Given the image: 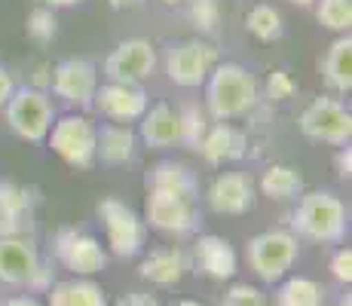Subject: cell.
Wrapping results in <instances>:
<instances>
[{
    "instance_id": "484cf974",
    "label": "cell",
    "mask_w": 352,
    "mask_h": 306,
    "mask_svg": "<svg viewBox=\"0 0 352 306\" xmlns=\"http://www.w3.org/2000/svg\"><path fill=\"white\" fill-rule=\"evenodd\" d=\"M276 306H324V288L316 278H307V276L282 278Z\"/></svg>"
},
{
    "instance_id": "603a6c76",
    "label": "cell",
    "mask_w": 352,
    "mask_h": 306,
    "mask_svg": "<svg viewBox=\"0 0 352 306\" xmlns=\"http://www.w3.org/2000/svg\"><path fill=\"white\" fill-rule=\"evenodd\" d=\"M50 306H107V294L89 276H74L50 285Z\"/></svg>"
},
{
    "instance_id": "cb8c5ba5",
    "label": "cell",
    "mask_w": 352,
    "mask_h": 306,
    "mask_svg": "<svg viewBox=\"0 0 352 306\" xmlns=\"http://www.w3.org/2000/svg\"><path fill=\"white\" fill-rule=\"evenodd\" d=\"M144 187L147 190H168V193H184V196H199V184H196V175L190 172V166L175 162V160H162L153 168H147Z\"/></svg>"
},
{
    "instance_id": "30bf717a",
    "label": "cell",
    "mask_w": 352,
    "mask_h": 306,
    "mask_svg": "<svg viewBox=\"0 0 352 306\" xmlns=\"http://www.w3.org/2000/svg\"><path fill=\"white\" fill-rule=\"evenodd\" d=\"M144 223L168 236H190L199 227V206L196 196L168 193V190H147Z\"/></svg>"
},
{
    "instance_id": "ab89813d",
    "label": "cell",
    "mask_w": 352,
    "mask_h": 306,
    "mask_svg": "<svg viewBox=\"0 0 352 306\" xmlns=\"http://www.w3.org/2000/svg\"><path fill=\"white\" fill-rule=\"evenodd\" d=\"M86 3V0H43V6H50V10H67V6H80Z\"/></svg>"
},
{
    "instance_id": "ba28073f",
    "label": "cell",
    "mask_w": 352,
    "mask_h": 306,
    "mask_svg": "<svg viewBox=\"0 0 352 306\" xmlns=\"http://www.w3.org/2000/svg\"><path fill=\"white\" fill-rule=\"evenodd\" d=\"M218 65V46L202 37L172 43L166 50V77L178 89H199Z\"/></svg>"
},
{
    "instance_id": "d6a6232c",
    "label": "cell",
    "mask_w": 352,
    "mask_h": 306,
    "mask_svg": "<svg viewBox=\"0 0 352 306\" xmlns=\"http://www.w3.org/2000/svg\"><path fill=\"white\" fill-rule=\"evenodd\" d=\"M221 306H267V294L254 285H233L221 297Z\"/></svg>"
},
{
    "instance_id": "4316f807",
    "label": "cell",
    "mask_w": 352,
    "mask_h": 306,
    "mask_svg": "<svg viewBox=\"0 0 352 306\" xmlns=\"http://www.w3.org/2000/svg\"><path fill=\"white\" fill-rule=\"evenodd\" d=\"M245 31L257 37L261 43H273V40H279L282 34H285V22H282L279 10L270 3H257L248 10L245 16Z\"/></svg>"
},
{
    "instance_id": "8992f818",
    "label": "cell",
    "mask_w": 352,
    "mask_h": 306,
    "mask_svg": "<svg viewBox=\"0 0 352 306\" xmlns=\"http://www.w3.org/2000/svg\"><path fill=\"white\" fill-rule=\"evenodd\" d=\"M3 113L12 135L31 141V144L46 141L52 122H56V107H52L50 95L43 89H34V86H16V92L3 105Z\"/></svg>"
},
{
    "instance_id": "277c9868",
    "label": "cell",
    "mask_w": 352,
    "mask_h": 306,
    "mask_svg": "<svg viewBox=\"0 0 352 306\" xmlns=\"http://www.w3.org/2000/svg\"><path fill=\"white\" fill-rule=\"evenodd\" d=\"M96 141H98V126L86 113H67L56 120L46 135L50 151L65 162L67 168H92L96 166Z\"/></svg>"
},
{
    "instance_id": "8fae6325",
    "label": "cell",
    "mask_w": 352,
    "mask_h": 306,
    "mask_svg": "<svg viewBox=\"0 0 352 306\" xmlns=\"http://www.w3.org/2000/svg\"><path fill=\"white\" fill-rule=\"evenodd\" d=\"M52 257L71 276H96L107 267V248L92 233L77 227H62L52 236Z\"/></svg>"
},
{
    "instance_id": "b9f144b4",
    "label": "cell",
    "mask_w": 352,
    "mask_h": 306,
    "mask_svg": "<svg viewBox=\"0 0 352 306\" xmlns=\"http://www.w3.org/2000/svg\"><path fill=\"white\" fill-rule=\"evenodd\" d=\"M285 3H291V6H300V10H309V6H313L316 0H285Z\"/></svg>"
},
{
    "instance_id": "5bb4252c",
    "label": "cell",
    "mask_w": 352,
    "mask_h": 306,
    "mask_svg": "<svg viewBox=\"0 0 352 306\" xmlns=\"http://www.w3.org/2000/svg\"><path fill=\"white\" fill-rule=\"evenodd\" d=\"M92 107H96L104 120L129 126V122H138L144 117V111L151 107V98L135 83H111V80H107V83H98Z\"/></svg>"
},
{
    "instance_id": "d590c367",
    "label": "cell",
    "mask_w": 352,
    "mask_h": 306,
    "mask_svg": "<svg viewBox=\"0 0 352 306\" xmlns=\"http://www.w3.org/2000/svg\"><path fill=\"white\" fill-rule=\"evenodd\" d=\"M50 80H52V65H46V61H43V65H37V67H34V77H31V86H34V89H50Z\"/></svg>"
},
{
    "instance_id": "836d02e7",
    "label": "cell",
    "mask_w": 352,
    "mask_h": 306,
    "mask_svg": "<svg viewBox=\"0 0 352 306\" xmlns=\"http://www.w3.org/2000/svg\"><path fill=\"white\" fill-rule=\"evenodd\" d=\"M331 276L343 285L352 282V248H337L334 251V257H331Z\"/></svg>"
},
{
    "instance_id": "ac0fdd59",
    "label": "cell",
    "mask_w": 352,
    "mask_h": 306,
    "mask_svg": "<svg viewBox=\"0 0 352 306\" xmlns=\"http://www.w3.org/2000/svg\"><path fill=\"white\" fill-rule=\"evenodd\" d=\"M193 263L199 273H206L208 278H233L236 276V267H239V257H236L233 245L224 236H214V233H206L199 236L193 245Z\"/></svg>"
},
{
    "instance_id": "ee69618b",
    "label": "cell",
    "mask_w": 352,
    "mask_h": 306,
    "mask_svg": "<svg viewBox=\"0 0 352 306\" xmlns=\"http://www.w3.org/2000/svg\"><path fill=\"white\" fill-rule=\"evenodd\" d=\"M175 306H202V303H196V300H178Z\"/></svg>"
},
{
    "instance_id": "5b68a950",
    "label": "cell",
    "mask_w": 352,
    "mask_h": 306,
    "mask_svg": "<svg viewBox=\"0 0 352 306\" xmlns=\"http://www.w3.org/2000/svg\"><path fill=\"white\" fill-rule=\"evenodd\" d=\"M248 267L254 270V276L261 282L273 285L282 282L288 276V270L297 263L300 257V242L291 230H267V233H257L248 239L245 248Z\"/></svg>"
},
{
    "instance_id": "f546056e",
    "label": "cell",
    "mask_w": 352,
    "mask_h": 306,
    "mask_svg": "<svg viewBox=\"0 0 352 306\" xmlns=\"http://www.w3.org/2000/svg\"><path fill=\"white\" fill-rule=\"evenodd\" d=\"M25 31H28V37L34 43L46 46L56 40L58 34V19H56V10H50V6H37V10L28 12V19H25Z\"/></svg>"
},
{
    "instance_id": "44dd1931",
    "label": "cell",
    "mask_w": 352,
    "mask_h": 306,
    "mask_svg": "<svg viewBox=\"0 0 352 306\" xmlns=\"http://www.w3.org/2000/svg\"><path fill=\"white\" fill-rule=\"evenodd\" d=\"M319 71L331 92L349 95L352 89V37L349 34H337V40L328 46L324 58L319 61Z\"/></svg>"
},
{
    "instance_id": "74e56055",
    "label": "cell",
    "mask_w": 352,
    "mask_h": 306,
    "mask_svg": "<svg viewBox=\"0 0 352 306\" xmlns=\"http://www.w3.org/2000/svg\"><path fill=\"white\" fill-rule=\"evenodd\" d=\"M16 92V80H12V74L6 71L3 65H0V107L10 101V95Z\"/></svg>"
},
{
    "instance_id": "f35d334b",
    "label": "cell",
    "mask_w": 352,
    "mask_h": 306,
    "mask_svg": "<svg viewBox=\"0 0 352 306\" xmlns=\"http://www.w3.org/2000/svg\"><path fill=\"white\" fill-rule=\"evenodd\" d=\"M0 306H43L37 297H28V294H19V297H6Z\"/></svg>"
},
{
    "instance_id": "52a82bcc",
    "label": "cell",
    "mask_w": 352,
    "mask_h": 306,
    "mask_svg": "<svg viewBox=\"0 0 352 306\" xmlns=\"http://www.w3.org/2000/svg\"><path fill=\"white\" fill-rule=\"evenodd\" d=\"M98 217H101V227H104L107 245H111V254L123 257H138L147 245V223L144 217L135 212L132 206H126L123 199L117 196H104L98 202Z\"/></svg>"
},
{
    "instance_id": "7c38bea8",
    "label": "cell",
    "mask_w": 352,
    "mask_h": 306,
    "mask_svg": "<svg viewBox=\"0 0 352 306\" xmlns=\"http://www.w3.org/2000/svg\"><path fill=\"white\" fill-rule=\"evenodd\" d=\"M50 89L56 92V98H62L67 107L77 111H89L92 98L98 89V67L89 58H65L52 67Z\"/></svg>"
},
{
    "instance_id": "9a60e30c",
    "label": "cell",
    "mask_w": 352,
    "mask_h": 306,
    "mask_svg": "<svg viewBox=\"0 0 352 306\" xmlns=\"http://www.w3.org/2000/svg\"><path fill=\"white\" fill-rule=\"evenodd\" d=\"M206 199L214 215H248L254 208V181L245 172H221L208 184Z\"/></svg>"
},
{
    "instance_id": "1f68e13d",
    "label": "cell",
    "mask_w": 352,
    "mask_h": 306,
    "mask_svg": "<svg viewBox=\"0 0 352 306\" xmlns=\"http://www.w3.org/2000/svg\"><path fill=\"white\" fill-rule=\"evenodd\" d=\"M263 89H267V98L270 101H288L291 95L297 92V83H294V77H291L288 71L276 67V71L267 74V83H263Z\"/></svg>"
},
{
    "instance_id": "d4e9b609",
    "label": "cell",
    "mask_w": 352,
    "mask_h": 306,
    "mask_svg": "<svg viewBox=\"0 0 352 306\" xmlns=\"http://www.w3.org/2000/svg\"><path fill=\"white\" fill-rule=\"evenodd\" d=\"M303 190H307V181H303V175L297 172L294 166L276 162V166H267V172L261 175V193L267 196V199L291 202V199H297Z\"/></svg>"
},
{
    "instance_id": "f6af8a7d",
    "label": "cell",
    "mask_w": 352,
    "mask_h": 306,
    "mask_svg": "<svg viewBox=\"0 0 352 306\" xmlns=\"http://www.w3.org/2000/svg\"><path fill=\"white\" fill-rule=\"evenodd\" d=\"M340 306H349V294H346V297H343V300H340Z\"/></svg>"
},
{
    "instance_id": "d6986e66",
    "label": "cell",
    "mask_w": 352,
    "mask_h": 306,
    "mask_svg": "<svg viewBox=\"0 0 352 306\" xmlns=\"http://www.w3.org/2000/svg\"><path fill=\"white\" fill-rule=\"evenodd\" d=\"M187 270H193V261L184 248H153L151 254L141 261L138 276L151 285L168 288V285H178L187 276Z\"/></svg>"
},
{
    "instance_id": "e0dca14e",
    "label": "cell",
    "mask_w": 352,
    "mask_h": 306,
    "mask_svg": "<svg viewBox=\"0 0 352 306\" xmlns=\"http://www.w3.org/2000/svg\"><path fill=\"white\" fill-rule=\"evenodd\" d=\"M196 153H202V160L208 166H224V162H236L248 153V135L242 129H236L233 122H212L208 132L202 135Z\"/></svg>"
},
{
    "instance_id": "9c48e42d",
    "label": "cell",
    "mask_w": 352,
    "mask_h": 306,
    "mask_svg": "<svg viewBox=\"0 0 352 306\" xmlns=\"http://www.w3.org/2000/svg\"><path fill=\"white\" fill-rule=\"evenodd\" d=\"M300 132L316 144H331V147H346L352 138V113L334 95H319L303 107L300 120H297Z\"/></svg>"
},
{
    "instance_id": "ffe728a7",
    "label": "cell",
    "mask_w": 352,
    "mask_h": 306,
    "mask_svg": "<svg viewBox=\"0 0 352 306\" xmlns=\"http://www.w3.org/2000/svg\"><path fill=\"white\" fill-rule=\"evenodd\" d=\"M138 138L144 141L151 151L181 144V117L172 105L160 101V105L147 107L144 117L138 120Z\"/></svg>"
},
{
    "instance_id": "2e32d148",
    "label": "cell",
    "mask_w": 352,
    "mask_h": 306,
    "mask_svg": "<svg viewBox=\"0 0 352 306\" xmlns=\"http://www.w3.org/2000/svg\"><path fill=\"white\" fill-rule=\"evenodd\" d=\"M34 190L16 181H0V236H31Z\"/></svg>"
},
{
    "instance_id": "f1b7e54d",
    "label": "cell",
    "mask_w": 352,
    "mask_h": 306,
    "mask_svg": "<svg viewBox=\"0 0 352 306\" xmlns=\"http://www.w3.org/2000/svg\"><path fill=\"white\" fill-rule=\"evenodd\" d=\"M181 117V144H187L190 151H196L202 141V135L208 132V126H212V117H208L206 111H199L196 105H187L178 111Z\"/></svg>"
},
{
    "instance_id": "4fadbf2b",
    "label": "cell",
    "mask_w": 352,
    "mask_h": 306,
    "mask_svg": "<svg viewBox=\"0 0 352 306\" xmlns=\"http://www.w3.org/2000/svg\"><path fill=\"white\" fill-rule=\"evenodd\" d=\"M157 71V50L151 40L132 37L117 43V50L104 58V77L111 83H135L141 86Z\"/></svg>"
},
{
    "instance_id": "6da1fadb",
    "label": "cell",
    "mask_w": 352,
    "mask_h": 306,
    "mask_svg": "<svg viewBox=\"0 0 352 306\" xmlns=\"http://www.w3.org/2000/svg\"><path fill=\"white\" fill-rule=\"evenodd\" d=\"M261 101V86L254 74L239 61H218L206 80V113L214 122L248 117Z\"/></svg>"
},
{
    "instance_id": "4dcf8cb0",
    "label": "cell",
    "mask_w": 352,
    "mask_h": 306,
    "mask_svg": "<svg viewBox=\"0 0 352 306\" xmlns=\"http://www.w3.org/2000/svg\"><path fill=\"white\" fill-rule=\"evenodd\" d=\"M190 3V22L196 25L199 34H214L221 22V10L218 0H187Z\"/></svg>"
},
{
    "instance_id": "3957f363",
    "label": "cell",
    "mask_w": 352,
    "mask_h": 306,
    "mask_svg": "<svg viewBox=\"0 0 352 306\" xmlns=\"http://www.w3.org/2000/svg\"><path fill=\"white\" fill-rule=\"evenodd\" d=\"M0 282L12 288L50 291L52 270L31 236H0Z\"/></svg>"
},
{
    "instance_id": "83f0119b",
    "label": "cell",
    "mask_w": 352,
    "mask_h": 306,
    "mask_svg": "<svg viewBox=\"0 0 352 306\" xmlns=\"http://www.w3.org/2000/svg\"><path fill=\"white\" fill-rule=\"evenodd\" d=\"M316 19L324 31L349 34L352 28V0H316Z\"/></svg>"
},
{
    "instance_id": "60d3db41",
    "label": "cell",
    "mask_w": 352,
    "mask_h": 306,
    "mask_svg": "<svg viewBox=\"0 0 352 306\" xmlns=\"http://www.w3.org/2000/svg\"><path fill=\"white\" fill-rule=\"evenodd\" d=\"M107 3L113 10H135V6H141V0H107Z\"/></svg>"
},
{
    "instance_id": "7402d4cb",
    "label": "cell",
    "mask_w": 352,
    "mask_h": 306,
    "mask_svg": "<svg viewBox=\"0 0 352 306\" xmlns=\"http://www.w3.org/2000/svg\"><path fill=\"white\" fill-rule=\"evenodd\" d=\"M135 147H138V135L132 126H120V122H107L98 129L96 141V162L104 166H126L135 160Z\"/></svg>"
},
{
    "instance_id": "7a4b0ae2",
    "label": "cell",
    "mask_w": 352,
    "mask_h": 306,
    "mask_svg": "<svg viewBox=\"0 0 352 306\" xmlns=\"http://www.w3.org/2000/svg\"><path fill=\"white\" fill-rule=\"evenodd\" d=\"M291 230H294V236H303L309 242H343L349 233L346 202L331 190H309V193L303 190L294 215H291Z\"/></svg>"
},
{
    "instance_id": "7bdbcfd3",
    "label": "cell",
    "mask_w": 352,
    "mask_h": 306,
    "mask_svg": "<svg viewBox=\"0 0 352 306\" xmlns=\"http://www.w3.org/2000/svg\"><path fill=\"white\" fill-rule=\"evenodd\" d=\"M157 3H162V6H184L187 0H157Z\"/></svg>"
},
{
    "instance_id": "e575fe53",
    "label": "cell",
    "mask_w": 352,
    "mask_h": 306,
    "mask_svg": "<svg viewBox=\"0 0 352 306\" xmlns=\"http://www.w3.org/2000/svg\"><path fill=\"white\" fill-rule=\"evenodd\" d=\"M113 306H160V300L153 294H144V291H129Z\"/></svg>"
},
{
    "instance_id": "8d00e7d4",
    "label": "cell",
    "mask_w": 352,
    "mask_h": 306,
    "mask_svg": "<svg viewBox=\"0 0 352 306\" xmlns=\"http://www.w3.org/2000/svg\"><path fill=\"white\" fill-rule=\"evenodd\" d=\"M334 166H337V175H340L343 181H349V175H352V153H349V144L337 151V160H334Z\"/></svg>"
}]
</instances>
